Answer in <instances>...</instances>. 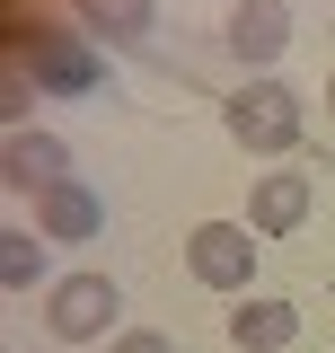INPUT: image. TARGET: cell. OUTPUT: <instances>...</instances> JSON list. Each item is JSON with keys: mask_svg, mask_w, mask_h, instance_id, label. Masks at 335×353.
Segmentation results:
<instances>
[{"mask_svg": "<svg viewBox=\"0 0 335 353\" xmlns=\"http://www.w3.org/2000/svg\"><path fill=\"white\" fill-rule=\"evenodd\" d=\"M71 18H80L97 44L141 53V44H150V27H159V0H71Z\"/></svg>", "mask_w": 335, "mask_h": 353, "instance_id": "cell-10", "label": "cell"}, {"mask_svg": "<svg viewBox=\"0 0 335 353\" xmlns=\"http://www.w3.org/2000/svg\"><path fill=\"white\" fill-rule=\"evenodd\" d=\"M106 353H176L159 336V327H115V336H106Z\"/></svg>", "mask_w": 335, "mask_h": 353, "instance_id": "cell-12", "label": "cell"}, {"mask_svg": "<svg viewBox=\"0 0 335 353\" xmlns=\"http://www.w3.org/2000/svg\"><path fill=\"white\" fill-rule=\"evenodd\" d=\"M221 132L238 150H256V159H283V150H300V132H309V97L283 88L274 71H256V80H238L221 97Z\"/></svg>", "mask_w": 335, "mask_h": 353, "instance_id": "cell-2", "label": "cell"}, {"mask_svg": "<svg viewBox=\"0 0 335 353\" xmlns=\"http://www.w3.org/2000/svg\"><path fill=\"white\" fill-rule=\"evenodd\" d=\"M292 336H300L292 301H274V292H238V301H230V345L238 353H283Z\"/></svg>", "mask_w": 335, "mask_h": 353, "instance_id": "cell-9", "label": "cell"}, {"mask_svg": "<svg viewBox=\"0 0 335 353\" xmlns=\"http://www.w3.org/2000/svg\"><path fill=\"white\" fill-rule=\"evenodd\" d=\"M247 230H256V239H292V230H309V176H300V168L256 176V185H247Z\"/></svg>", "mask_w": 335, "mask_h": 353, "instance_id": "cell-8", "label": "cell"}, {"mask_svg": "<svg viewBox=\"0 0 335 353\" xmlns=\"http://www.w3.org/2000/svg\"><path fill=\"white\" fill-rule=\"evenodd\" d=\"M221 44H230V62H238V71H274V62H283V44H292V0H230Z\"/></svg>", "mask_w": 335, "mask_h": 353, "instance_id": "cell-5", "label": "cell"}, {"mask_svg": "<svg viewBox=\"0 0 335 353\" xmlns=\"http://www.w3.org/2000/svg\"><path fill=\"white\" fill-rule=\"evenodd\" d=\"M44 248H53L44 230L9 221V230H0V283H9V292H36V283H44Z\"/></svg>", "mask_w": 335, "mask_h": 353, "instance_id": "cell-11", "label": "cell"}, {"mask_svg": "<svg viewBox=\"0 0 335 353\" xmlns=\"http://www.w3.org/2000/svg\"><path fill=\"white\" fill-rule=\"evenodd\" d=\"M9 44H18V62H27V80L44 88V97H97L106 88V53H97V36L88 27H62V18H18L9 27Z\"/></svg>", "mask_w": 335, "mask_h": 353, "instance_id": "cell-1", "label": "cell"}, {"mask_svg": "<svg viewBox=\"0 0 335 353\" xmlns=\"http://www.w3.org/2000/svg\"><path fill=\"white\" fill-rule=\"evenodd\" d=\"M115 318H124V292H115V274H62V283H44V327L62 336V345H97V336H115Z\"/></svg>", "mask_w": 335, "mask_h": 353, "instance_id": "cell-3", "label": "cell"}, {"mask_svg": "<svg viewBox=\"0 0 335 353\" xmlns=\"http://www.w3.org/2000/svg\"><path fill=\"white\" fill-rule=\"evenodd\" d=\"M0 176H9L18 194H44V185L71 176V141L44 132V124H18V132H9V150H0Z\"/></svg>", "mask_w": 335, "mask_h": 353, "instance_id": "cell-6", "label": "cell"}, {"mask_svg": "<svg viewBox=\"0 0 335 353\" xmlns=\"http://www.w3.org/2000/svg\"><path fill=\"white\" fill-rule=\"evenodd\" d=\"M36 230L53 239V248H88V239L106 230V203H97V185H80V176L44 185V194H36Z\"/></svg>", "mask_w": 335, "mask_h": 353, "instance_id": "cell-7", "label": "cell"}, {"mask_svg": "<svg viewBox=\"0 0 335 353\" xmlns=\"http://www.w3.org/2000/svg\"><path fill=\"white\" fill-rule=\"evenodd\" d=\"M185 274L203 292H221V301L256 292V230L247 221H194L185 230Z\"/></svg>", "mask_w": 335, "mask_h": 353, "instance_id": "cell-4", "label": "cell"}, {"mask_svg": "<svg viewBox=\"0 0 335 353\" xmlns=\"http://www.w3.org/2000/svg\"><path fill=\"white\" fill-rule=\"evenodd\" d=\"M327 115H335V71H327Z\"/></svg>", "mask_w": 335, "mask_h": 353, "instance_id": "cell-13", "label": "cell"}]
</instances>
